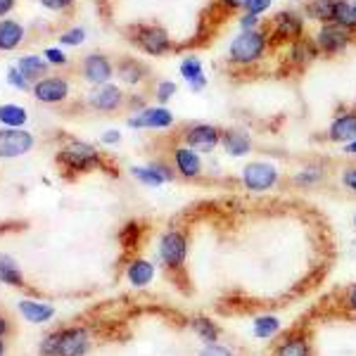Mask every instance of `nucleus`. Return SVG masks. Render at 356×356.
Listing matches in <instances>:
<instances>
[{
  "instance_id": "f257e3e1",
  "label": "nucleus",
  "mask_w": 356,
  "mask_h": 356,
  "mask_svg": "<svg viewBox=\"0 0 356 356\" xmlns=\"http://www.w3.org/2000/svg\"><path fill=\"white\" fill-rule=\"evenodd\" d=\"M45 356H83L90 349L88 330L69 328L62 332H53L41 344Z\"/></svg>"
},
{
  "instance_id": "f03ea898",
  "label": "nucleus",
  "mask_w": 356,
  "mask_h": 356,
  "mask_svg": "<svg viewBox=\"0 0 356 356\" xmlns=\"http://www.w3.org/2000/svg\"><path fill=\"white\" fill-rule=\"evenodd\" d=\"M266 45H268V36L264 31H257V29L243 31L231 43V60L235 65H252V62H257L264 55Z\"/></svg>"
},
{
  "instance_id": "7ed1b4c3",
  "label": "nucleus",
  "mask_w": 356,
  "mask_h": 356,
  "mask_svg": "<svg viewBox=\"0 0 356 356\" xmlns=\"http://www.w3.org/2000/svg\"><path fill=\"white\" fill-rule=\"evenodd\" d=\"M131 38H134V43L138 48L145 50L147 55H164L171 45V38H169V33H166V29L154 26V24L136 26Z\"/></svg>"
},
{
  "instance_id": "20e7f679",
  "label": "nucleus",
  "mask_w": 356,
  "mask_h": 356,
  "mask_svg": "<svg viewBox=\"0 0 356 356\" xmlns=\"http://www.w3.org/2000/svg\"><path fill=\"white\" fill-rule=\"evenodd\" d=\"M57 159H60L62 166L67 164L72 171H88L97 164L100 157H97V152L90 145H86L81 140H72L65 150L57 154Z\"/></svg>"
},
{
  "instance_id": "39448f33",
  "label": "nucleus",
  "mask_w": 356,
  "mask_h": 356,
  "mask_svg": "<svg viewBox=\"0 0 356 356\" xmlns=\"http://www.w3.org/2000/svg\"><path fill=\"white\" fill-rule=\"evenodd\" d=\"M243 183L250 191L264 193L278 183V169L268 162H250L243 171Z\"/></svg>"
},
{
  "instance_id": "423d86ee",
  "label": "nucleus",
  "mask_w": 356,
  "mask_h": 356,
  "mask_svg": "<svg viewBox=\"0 0 356 356\" xmlns=\"http://www.w3.org/2000/svg\"><path fill=\"white\" fill-rule=\"evenodd\" d=\"M349 43H352V31L340 26V24H335V22L323 24V26H321V31H318V36H316V45H318V50H321V53H325V55L342 53Z\"/></svg>"
},
{
  "instance_id": "0eeeda50",
  "label": "nucleus",
  "mask_w": 356,
  "mask_h": 356,
  "mask_svg": "<svg viewBox=\"0 0 356 356\" xmlns=\"http://www.w3.org/2000/svg\"><path fill=\"white\" fill-rule=\"evenodd\" d=\"M33 147V136L22 129L0 131V159H15L26 154Z\"/></svg>"
},
{
  "instance_id": "6e6552de",
  "label": "nucleus",
  "mask_w": 356,
  "mask_h": 356,
  "mask_svg": "<svg viewBox=\"0 0 356 356\" xmlns=\"http://www.w3.org/2000/svg\"><path fill=\"white\" fill-rule=\"evenodd\" d=\"M124 105V93L119 86L114 83H102L97 86L93 93L88 95V107L100 114H112Z\"/></svg>"
},
{
  "instance_id": "1a4fd4ad",
  "label": "nucleus",
  "mask_w": 356,
  "mask_h": 356,
  "mask_svg": "<svg viewBox=\"0 0 356 356\" xmlns=\"http://www.w3.org/2000/svg\"><path fill=\"white\" fill-rule=\"evenodd\" d=\"M112 74H114V67H112L110 57H105L102 53L86 55L81 60V76L88 83H95V86L110 83Z\"/></svg>"
},
{
  "instance_id": "9d476101",
  "label": "nucleus",
  "mask_w": 356,
  "mask_h": 356,
  "mask_svg": "<svg viewBox=\"0 0 356 356\" xmlns=\"http://www.w3.org/2000/svg\"><path fill=\"white\" fill-rule=\"evenodd\" d=\"M219 143H221L219 129H214V126H209V124H195L186 131V145L191 147V150L211 152Z\"/></svg>"
},
{
  "instance_id": "9b49d317",
  "label": "nucleus",
  "mask_w": 356,
  "mask_h": 356,
  "mask_svg": "<svg viewBox=\"0 0 356 356\" xmlns=\"http://www.w3.org/2000/svg\"><path fill=\"white\" fill-rule=\"evenodd\" d=\"M69 95V83L65 76H45L33 86V97L45 105H57Z\"/></svg>"
},
{
  "instance_id": "f8f14e48",
  "label": "nucleus",
  "mask_w": 356,
  "mask_h": 356,
  "mask_svg": "<svg viewBox=\"0 0 356 356\" xmlns=\"http://www.w3.org/2000/svg\"><path fill=\"white\" fill-rule=\"evenodd\" d=\"M159 254H162V261L166 264V266L178 268L183 261H186V254H188L186 238L176 231L166 233L162 238V243H159Z\"/></svg>"
},
{
  "instance_id": "ddd939ff",
  "label": "nucleus",
  "mask_w": 356,
  "mask_h": 356,
  "mask_svg": "<svg viewBox=\"0 0 356 356\" xmlns=\"http://www.w3.org/2000/svg\"><path fill=\"white\" fill-rule=\"evenodd\" d=\"M302 17L297 13H292V10H285V13L275 15L273 19V43H283V41H295V38L302 36Z\"/></svg>"
},
{
  "instance_id": "4468645a",
  "label": "nucleus",
  "mask_w": 356,
  "mask_h": 356,
  "mask_svg": "<svg viewBox=\"0 0 356 356\" xmlns=\"http://www.w3.org/2000/svg\"><path fill=\"white\" fill-rule=\"evenodd\" d=\"M174 124V114L166 107H145L138 117L129 119L131 129H169Z\"/></svg>"
},
{
  "instance_id": "2eb2a0df",
  "label": "nucleus",
  "mask_w": 356,
  "mask_h": 356,
  "mask_svg": "<svg viewBox=\"0 0 356 356\" xmlns=\"http://www.w3.org/2000/svg\"><path fill=\"white\" fill-rule=\"evenodd\" d=\"M328 136L332 143L356 140V112H347V114H340V117L332 119Z\"/></svg>"
},
{
  "instance_id": "dca6fc26",
  "label": "nucleus",
  "mask_w": 356,
  "mask_h": 356,
  "mask_svg": "<svg viewBox=\"0 0 356 356\" xmlns=\"http://www.w3.org/2000/svg\"><path fill=\"white\" fill-rule=\"evenodd\" d=\"M174 164L176 171L186 178H195L202 174V159L197 157V152L191 150V147H178L174 152Z\"/></svg>"
},
{
  "instance_id": "f3484780",
  "label": "nucleus",
  "mask_w": 356,
  "mask_h": 356,
  "mask_svg": "<svg viewBox=\"0 0 356 356\" xmlns=\"http://www.w3.org/2000/svg\"><path fill=\"white\" fill-rule=\"evenodd\" d=\"M17 69H19L22 74H24V79L29 83H38L41 79H45V74H48V60H43V57L38 55H24L19 60V65H17Z\"/></svg>"
},
{
  "instance_id": "a211bd4d",
  "label": "nucleus",
  "mask_w": 356,
  "mask_h": 356,
  "mask_svg": "<svg viewBox=\"0 0 356 356\" xmlns=\"http://www.w3.org/2000/svg\"><path fill=\"white\" fill-rule=\"evenodd\" d=\"M221 143H223V150L228 154H233V157H243L252 150V140L250 136L245 134V131L240 129H231L226 131V134L221 136Z\"/></svg>"
},
{
  "instance_id": "6ab92c4d",
  "label": "nucleus",
  "mask_w": 356,
  "mask_h": 356,
  "mask_svg": "<svg viewBox=\"0 0 356 356\" xmlns=\"http://www.w3.org/2000/svg\"><path fill=\"white\" fill-rule=\"evenodd\" d=\"M22 38H24V26L15 19H5L0 22V50L10 53V50L19 48Z\"/></svg>"
},
{
  "instance_id": "aec40b11",
  "label": "nucleus",
  "mask_w": 356,
  "mask_h": 356,
  "mask_svg": "<svg viewBox=\"0 0 356 356\" xmlns=\"http://www.w3.org/2000/svg\"><path fill=\"white\" fill-rule=\"evenodd\" d=\"M134 176L138 178L140 183H145V186H162L164 181H171V169L164 164H150L145 169V166H136L134 169Z\"/></svg>"
},
{
  "instance_id": "412c9836",
  "label": "nucleus",
  "mask_w": 356,
  "mask_h": 356,
  "mask_svg": "<svg viewBox=\"0 0 356 356\" xmlns=\"http://www.w3.org/2000/svg\"><path fill=\"white\" fill-rule=\"evenodd\" d=\"M19 312L26 321H31V323H45V321H50L55 316V309L50 307V304L31 302V300H22Z\"/></svg>"
},
{
  "instance_id": "4be33fe9",
  "label": "nucleus",
  "mask_w": 356,
  "mask_h": 356,
  "mask_svg": "<svg viewBox=\"0 0 356 356\" xmlns=\"http://www.w3.org/2000/svg\"><path fill=\"white\" fill-rule=\"evenodd\" d=\"M181 74H183V79H186V81H191L193 90H202L204 88L207 79L202 74V65H200L197 57H186V60H183V65H181Z\"/></svg>"
},
{
  "instance_id": "5701e85b",
  "label": "nucleus",
  "mask_w": 356,
  "mask_h": 356,
  "mask_svg": "<svg viewBox=\"0 0 356 356\" xmlns=\"http://www.w3.org/2000/svg\"><path fill=\"white\" fill-rule=\"evenodd\" d=\"M119 79H122L124 83H129V86H138L145 79V74H147V69L140 65L138 60H129V57H124L122 60V65H119Z\"/></svg>"
},
{
  "instance_id": "b1692460",
  "label": "nucleus",
  "mask_w": 356,
  "mask_h": 356,
  "mask_svg": "<svg viewBox=\"0 0 356 356\" xmlns=\"http://www.w3.org/2000/svg\"><path fill=\"white\" fill-rule=\"evenodd\" d=\"M129 283L131 285H136V288H145L147 283L152 280V275H154V268H152V264L150 261H145V259H138L134 261L129 266Z\"/></svg>"
},
{
  "instance_id": "393cba45",
  "label": "nucleus",
  "mask_w": 356,
  "mask_h": 356,
  "mask_svg": "<svg viewBox=\"0 0 356 356\" xmlns=\"http://www.w3.org/2000/svg\"><path fill=\"white\" fill-rule=\"evenodd\" d=\"M335 24H340L349 31H356V3L354 0H337L335 5Z\"/></svg>"
},
{
  "instance_id": "a878e982",
  "label": "nucleus",
  "mask_w": 356,
  "mask_h": 356,
  "mask_svg": "<svg viewBox=\"0 0 356 356\" xmlns=\"http://www.w3.org/2000/svg\"><path fill=\"white\" fill-rule=\"evenodd\" d=\"M335 5H337V0H312V3L307 5V15L323 22V24H330V22L335 19Z\"/></svg>"
},
{
  "instance_id": "bb28decb",
  "label": "nucleus",
  "mask_w": 356,
  "mask_h": 356,
  "mask_svg": "<svg viewBox=\"0 0 356 356\" xmlns=\"http://www.w3.org/2000/svg\"><path fill=\"white\" fill-rule=\"evenodd\" d=\"M0 280L8 285H17V288L24 285V275H22L19 266H17L13 257H8V254H0Z\"/></svg>"
},
{
  "instance_id": "cd10ccee",
  "label": "nucleus",
  "mask_w": 356,
  "mask_h": 356,
  "mask_svg": "<svg viewBox=\"0 0 356 356\" xmlns=\"http://www.w3.org/2000/svg\"><path fill=\"white\" fill-rule=\"evenodd\" d=\"M26 110L19 105H3L0 107V124H5L8 129H22L26 124Z\"/></svg>"
},
{
  "instance_id": "c85d7f7f",
  "label": "nucleus",
  "mask_w": 356,
  "mask_h": 356,
  "mask_svg": "<svg viewBox=\"0 0 356 356\" xmlns=\"http://www.w3.org/2000/svg\"><path fill=\"white\" fill-rule=\"evenodd\" d=\"M193 330L197 332L204 342H216V337H219V328H216L209 318H204V316H200V318L193 321Z\"/></svg>"
},
{
  "instance_id": "c756f323",
  "label": "nucleus",
  "mask_w": 356,
  "mask_h": 356,
  "mask_svg": "<svg viewBox=\"0 0 356 356\" xmlns=\"http://www.w3.org/2000/svg\"><path fill=\"white\" fill-rule=\"evenodd\" d=\"M280 330V321L275 316H261L254 321V335L257 337H271Z\"/></svg>"
},
{
  "instance_id": "7c9ffc66",
  "label": "nucleus",
  "mask_w": 356,
  "mask_h": 356,
  "mask_svg": "<svg viewBox=\"0 0 356 356\" xmlns=\"http://www.w3.org/2000/svg\"><path fill=\"white\" fill-rule=\"evenodd\" d=\"M278 356H309V344L302 337H292L278 347Z\"/></svg>"
},
{
  "instance_id": "2f4dec72",
  "label": "nucleus",
  "mask_w": 356,
  "mask_h": 356,
  "mask_svg": "<svg viewBox=\"0 0 356 356\" xmlns=\"http://www.w3.org/2000/svg\"><path fill=\"white\" fill-rule=\"evenodd\" d=\"M86 41V31L81 26H74V29H69V31H65L60 36V45H81Z\"/></svg>"
},
{
  "instance_id": "473e14b6",
  "label": "nucleus",
  "mask_w": 356,
  "mask_h": 356,
  "mask_svg": "<svg viewBox=\"0 0 356 356\" xmlns=\"http://www.w3.org/2000/svg\"><path fill=\"white\" fill-rule=\"evenodd\" d=\"M8 83L13 86V88H17V90H24V93H26V90H31V88H29V81L24 79V74H22L19 69H15V67L8 69Z\"/></svg>"
},
{
  "instance_id": "72a5a7b5",
  "label": "nucleus",
  "mask_w": 356,
  "mask_h": 356,
  "mask_svg": "<svg viewBox=\"0 0 356 356\" xmlns=\"http://www.w3.org/2000/svg\"><path fill=\"white\" fill-rule=\"evenodd\" d=\"M271 8V0H247V5H245V13L247 15H264L266 10Z\"/></svg>"
},
{
  "instance_id": "f704fd0d",
  "label": "nucleus",
  "mask_w": 356,
  "mask_h": 356,
  "mask_svg": "<svg viewBox=\"0 0 356 356\" xmlns=\"http://www.w3.org/2000/svg\"><path fill=\"white\" fill-rule=\"evenodd\" d=\"M43 57L48 60V65H53V67H65L67 65V55L62 53L60 48H48Z\"/></svg>"
},
{
  "instance_id": "c9c22d12",
  "label": "nucleus",
  "mask_w": 356,
  "mask_h": 356,
  "mask_svg": "<svg viewBox=\"0 0 356 356\" xmlns=\"http://www.w3.org/2000/svg\"><path fill=\"white\" fill-rule=\"evenodd\" d=\"M176 93V83L174 81H159L157 88V102H169Z\"/></svg>"
},
{
  "instance_id": "e433bc0d",
  "label": "nucleus",
  "mask_w": 356,
  "mask_h": 356,
  "mask_svg": "<svg viewBox=\"0 0 356 356\" xmlns=\"http://www.w3.org/2000/svg\"><path fill=\"white\" fill-rule=\"evenodd\" d=\"M45 10H53V13H60V10H67L74 5V0H38Z\"/></svg>"
},
{
  "instance_id": "4c0bfd02",
  "label": "nucleus",
  "mask_w": 356,
  "mask_h": 356,
  "mask_svg": "<svg viewBox=\"0 0 356 356\" xmlns=\"http://www.w3.org/2000/svg\"><path fill=\"white\" fill-rule=\"evenodd\" d=\"M200 356H233V352L226 347H221V344H209V347L200 352Z\"/></svg>"
},
{
  "instance_id": "58836bf2",
  "label": "nucleus",
  "mask_w": 356,
  "mask_h": 356,
  "mask_svg": "<svg viewBox=\"0 0 356 356\" xmlns=\"http://www.w3.org/2000/svg\"><path fill=\"white\" fill-rule=\"evenodd\" d=\"M342 181H344V186H347L349 191H356V166H349V169H344Z\"/></svg>"
},
{
  "instance_id": "ea45409f",
  "label": "nucleus",
  "mask_w": 356,
  "mask_h": 356,
  "mask_svg": "<svg viewBox=\"0 0 356 356\" xmlns=\"http://www.w3.org/2000/svg\"><path fill=\"white\" fill-rule=\"evenodd\" d=\"M240 24H243L245 31H252V29L259 24V17H257V15H247V13H245V17L240 19Z\"/></svg>"
},
{
  "instance_id": "a19ab883",
  "label": "nucleus",
  "mask_w": 356,
  "mask_h": 356,
  "mask_svg": "<svg viewBox=\"0 0 356 356\" xmlns=\"http://www.w3.org/2000/svg\"><path fill=\"white\" fill-rule=\"evenodd\" d=\"M223 5H226L228 10H240V8H245L247 5V0H221Z\"/></svg>"
},
{
  "instance_id": "79ce46f5",
  "label": "nucleus",
  "mask_w": 356,
  "mask_h": 356,
  "mask_svg": "<svg viewBox=\"0 0 356 356\" xmlns=\"http://www.w3.org/2000/svg\"><path fill=\"white\" fill-rule=\"evenodd\" d=\"M15 3H17V0H0V17H5V15H8L10 10L15 8Z\"/></svg>"
},
{
  "instance_id": "37998d69",
  "label": "nucleus",
  "mask_w": 356,
  "mask_h": 356,
  "mask_svg": "<svg viewBox=\"0 0 356 356\" xmlns=\"http://www.w3.org/2000/svg\"><path fill=\"white\" fill-rule=\"evenodd\" d=\"M119 138H122L119 131H107V134H102V143H119Z\"/></svg>"
},
{
  "instance_id": "c03bdc74",
  "label": "nucleus",
  "mask_w": 356,
  "mask_h": 356,
  "mask_svg": "<svg viewBox=\"0 0 356 356\" xmlns=\"http://www.w3.org/2000/svg\"><path fill=\"white\" fill-rule=\"evenodd\" d=\"M8 330H10L8 321H5V318H3V316H0V337H3V335H5V332H8Z\"/></svg>"
},
{
  "instance_id": "a18cd8bd",
  "label": "nucleus",
  "mask_w": 356,
  "mask_h": 356,
  "mask_svg": "<svg viewBox=\"0 0 356 356\" xmlns=\"http://www.w3.org/2000/svg\"><path fill=\"white\" fill-rule=\"evenodd\" d=\"M349 304H352V309L356 312V285L352 288V292H349Z\"/></svg>"
},
{
  "instance_id": "49530a36",
  "label": "nucleus",
  "mask_w": 356,
  "mask_h": 356,
  "mask_svg": "<svg viewBox=\"0 0 356 356\" xmlns=\"http://www.w3.org/2000/svg\"><path fill=\"white\" fill-rule=\"evenodd\" d=\"M347 152H352V154H356V140H352V143H347Z\"/></svg>"
},
{
  "instance_id": "de8ad7c7",
  "label": "nucleus",
  "mask_w": 356,
  "mask_h": 356,
  "mask_svg": "<svg viewBox=\"0 0 356 356\" xmlns=\"http://www.w3.org/2000/svg\"><path fill=\"white\" fill-rule=\"evenodd\" d=\"M5 354V344H3V340H0V356Z\"/></svg>"
}]
</instances>
